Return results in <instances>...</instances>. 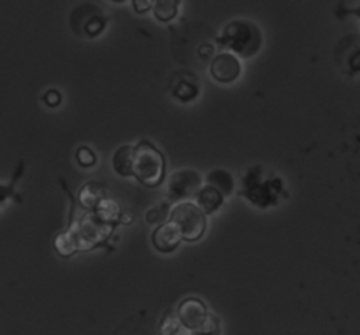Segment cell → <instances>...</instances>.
<instances>
[{
  "mask_svg": "<svg viewBox=\"0 0 360 335\" xmlns=\"http://www.w3.org/2000/svg\"><path fill=\"white\" fill-rule=\"evenodd\" d=\"M220 332V322H218L217 316L207 315L206 322H204L202 329H200V335H217Z\"/></svg>",
  "mask_w": 360,
  "mask_h": 335,
  "instance_id": "obj_18",
  "label": "cell"
},
{
  "mask_svg": "<svg viewBox=\"0 0 360 335\" xmlns=\"http://www.w3.org/2000/svg\"><path fill=\"white\" fill-rule=\"evenodd\" d=\"M207 186L214 188L217 192L221 193V197H229L234 193V178H232L231 172L224 171V169H217V171H211L206 178Z\"/></svg>",
  "mask_w": 360,
  "mask_h": 335,
  "instance_id": "obj_12",
  "label": "cell"
},
{
  "mask_svg": "<svg viewBox=\"0 0 360 335\" xmlns=\"http://www.w3.org/2000/svg\"><path fill=\"white\" fill-rule=\"evenodd\" d=\"M70 25H72L76 34L94 39L105 30L108 18H105L104 11L95 4H81L72 11Z\"/></svg>",
  "mask_w": 360,
  "mask_h": 335,
  "instance_id": "obj_4",
  "label": "cell"
},
{
  "mask_svg": "<svg viewBox=\"0 0 360 335\" xmlns=\"http://www.w3.org/2000/svg\"><path fill=\"white\" fill-rule=\"evenodd\" d=\"M105 195H108V190H105L104 185L95 181L86 183V185L79 190V206L83 207V209L95 211L101 206L102 200L108 199Z\"/></svg>",
  "mask_w": 360,
  "mask_h": 335,
  "instance_id": "obj_9",
  "label": "cell"
},
{
  "mask_svg": "<svg viewBox=\"0 0 360 335\" xmlns=\"http://www.w3.org/2000/svg\"><path fill=\"white\" fill-rule=\"evenodd\" d=\"M181 242V234L171 221L158 225L151 234V244L160 253H172Z\"/></svg>",
  "mask_w": 360,
  "mask_h": 335,
  "instance_id": "obj_8",
  "label": "cell"
},
{
  "mask_svg": "<svg viewBox=\"0 0 360 335\" xmlns=\"http://www.w3.org/2000/svg\"><path fill=\"white\" fill-rule=\"evenodd\" d=\"M210 70L213 79L218 81V83H234L241 76V62L231 53L221 51L213 58Z\"/></svg>",
  "mask_w": 360,
  "mask_h": 335,
  "instance_id": "obj_7",
  "label": "cell"
},
{
  "mask_svg": "<svg viewBox=\"0 0 360 335\" xmlns=\"http://www.w3.org/2000/svg\"><path fill=\"white\" fill-rule=\"evenodd\" d=\"M132 160H134V146L125 144L118 147L112 155V169L122 178H132Z\"/></svg>",
  "mask_w": 360,
  "mask_h": 335,
  "instance_id": "obj_11",
  "label": "cell"
},
{
  "mask_svg": "<svg viewBox=\"0 0 360 335\" xmlns=\"http://www.w3.org/2000/svg\"><path fill=\"white\" fill-rule=\"evenodd\" d=\"M179 327H181V325H179L178 318H176V316H172V315H169V316H165L164 323H162V334H164V335H174L179 330Z\"/></svg>",
  "mask_w": 360,
  "mask_h": 335,
  "instance_id": "obj_19",
  "label": "cell"
},
{
  "mask_svg": "<svg viewBox=\"0 0 360 335\" xmlns=\"http://www.w3.org/2000/svg\"><path fill=\"white\" fill-rule=\"evenodd\" d=\"M207 309L199 298H186L179 304L178 313H176V318H178L179 325H183L185 329L192 330V332H200L204 322L207 318Z\"/></svg>",
  "mask_w": 360,
  "mask_h": 335,
  "instance_id": "obj_6",
  "label": "cell"
},
{
  "mask_svg": "<svg viewBox=\"0 0 360 335\" xmlns=\"http://www.w3.org/2000/svg\"><path fill=\"white\" fill-rule=\"evenodd\" d=\"M44 102L46 105H49V107H56V105L62 104V93H60L58 90H49L44 93Z\"/></svg>",
  "mask_w": 360,
  "mask_h": 335,
  "instance_id": "obj_20",
  "label": "cell"
},
{
  "mask_svg": "<svg viewBox=\"0 0 360 335\" xmlns=\"http://www.w3.org/2000/svg\"><path fill=\"white\" fill-rule=\"evenodd\" d=\"M213 53H214L213 44H202L199 48V55H200V58H202V60H210Z\"/></svg>",
  "mask_w": 360,
  "mask_h": 335,
  "instance_id": "obj_22",
  "label": "cell"
},
{
  "mask_svg": "<svg viewBox=\"0 0 360 335\" xmlns=\"http://www.w3.org/2000/svg\"><path fill=\"white\" fill-rule=\"evenodd\" d=\"M132 7L136 9V13L144 14L153 7V2L151 0H136V2H132Z\"/></svg>",
  "mask_w": 360,
  "mask_h": 335,
  "instance_id": "obj_21",
  "label": "cell"
},
{
  "mask_svg": "<svg viewBox=\"0 0 360 335\" xmlns=\"http://www.w3.org/2000/svg\"><path fill=\"white\" fill-rule=\"evenodd\" d=\"M217 44L236 58H253L262 49L264 35L250 20H234L227 23L217 37Z\"/></svg>",
  "mask_w": 360,
  "mask_h": 335,
  "instance_id": "obj_1",
  "label": "cell"
},
{
  "mask_svg": "<svg viewBox=\"0 0 360 335\" xmlns=\"http://www.w3.org/2000/svg\"><path fill=\"white\" fill-rule=\"evenodd\" d=\"M76 160L81 167L90 169L97 164V155H95L88 146H81V147H77V151H76Z\"/></svg>",
  "mask_w": 360,
  "mask_h": 335,
  "instance_id": "obj_16",
  "label": "cell"
},
{
  "mask_svg": "<svg viewBox=\"0 0 360 335\" xmlns=\"http://www.w3.org/2000/svg\"><path fill=\"white\" fill-rule=\"evenodd\" d=\"M169 221L181 234V241L197 242L207 230V216L193 202H179L169 213Z\"/></svg>",
  "mask_w": 360,
  "mask_h": 335,
  "instance_id": "obj_3",
  "label": "cell"
},
{
  "mask_svg": "<svg viewBox=\"0 0 360 335\" xmlns=\"http://www.w3.org/2000/svg\"><path fill=\"white\" fill-rule=\"evenodd\" d=\"M132 178H136L141 185L148 186V188H158L160 185H164V153L148 139H141L139 143L134 146Z\"/></svg>",
  "mask_w": 360,
  "mask_h": 335,
  "instance_id": "obj_2",
  "label": "cell"
},
{
  "mask_svg": "<svg viewBox=\"0 0 360 335\" xmlns=\"http://www.w3.org/2000/svg\"><path fill=\"white\" fill-rule=\"evenodd\" d=\"M181 7V2L178 0H158V2H153V14L158 21L162 23H169V21L174 20L178 16V11Z\"/></svg>",
  "mask_w": 360,
  "mask_h": 335,
  "instance_id": "obj_14",
  "label": "cell"
},
{
  "mask_svg": "<svg viewBox=\"0 0 360 335\" xmlns=\"http://www.w3.org/2000/svg\"><path fill=\"white\" fill-rule=\"evenodd\" d=\"M23 172H25V162L20 160L16 165V171H14L13 174V179H11L9 183H6V185H0V206H2L4 202H7V200H16L18 204L23 202V199L16 193V185L21 179V176H23Z\"/></svg>",
  "mask_w": 360,
  "mask_h": 335,
  "instance_id": "obj_13",
  "label": "cell"
},
{
  "mask_svg": "<svg viewBox=\"0 0 360 335\" xmlns=\"http://www.w3.org/2000/svg\"><path fill=\"white\" fill-rule=\"evenodd\" d=\"M172 95L174 98H178L179 102H192L195 100L197 95H199V84L195 83V79L190 81V79H179L176 83L174 90H172Z\"/></svg>",
  "mask_w": 360,
  "mask_h": 335,
  "instance_id": "obj_15",
  "label": "cell"
},
{
  "mask_svg": "<svg viewBox=\"0 0 360 335\" xmlns=\"http://www.w3.org/2000/svg\"><path fill=\"white\" fill-rule=\"evenodd\" d=\"M200 188H202V176L192 169L172 172L167 179V195L172 202H185L190 197L197 195Z\"/></svg>",
  "mask_w": 360,
  "mask_h": 335,
  "instance_id": "obj_5",
  "label": "cell"
},
{
  "mask_svg": "<svg viewBox=\"0 0 360 335\" xmlns=\"http://www.w3.org/2000/svg\"><path fill=\"white\" fill-rule=\"evenodd\" d=\"M197 202L195 204L197 207H199L200 211H202L206 216H211V214L217 213L218 209H220L221 206H224V197H221L220 192H217L214 188H211V186H202V188L197 192L195 195Z\"/></svg>",
  "mask_w": 360,
  "mask_h": 335,
  "instance_id": "obj_10",
  "label": "cell"
},
{
  "mask_svg": "<svg viewBox=\"0 0 360 335\" xmlns=\"http://www.w3.org/2000/svg\"><path fill=\"white\" fill-rule=\"evenodd\" d=\"M167 209H169L167 202H164V204H160V206L153 207V209H150V213L146 214V221H148V223H160V225L165 223V221H167V218H169Z\"/></svg>",
  "mask_w": 360,
  "mask_h": 335,
  "instance_id": "obj_17",
  "label": "cell"
}]
</instances>
